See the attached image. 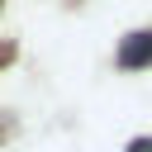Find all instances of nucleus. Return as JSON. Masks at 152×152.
I'll list each match as a JSON object with an SVG mask.
<instances>
[{
	"mask_svg": "<svg viewBox=\"0 0 152 152\" xmlns=\"http://www.w3.org/2000/svg\"><path fill=\"white\" fill-rule=\"evenodd\" d=\"M119 66H124V71L152 66V28H142V33H128V38L119 43Z\"/></svg>",
	"mask_w": 152,
	"mask_h": 152,
	"instance_id": "f257e3e1",
	"label": "nucleus"
}]
</instances>
